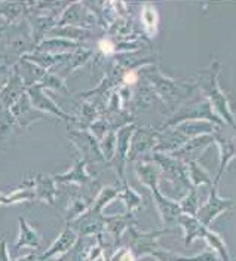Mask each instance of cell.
Wrapping results in <instances>:
<instances>
[{"label": "cell", "mask_w": 236, "mask_h": 261, "mask_svg": "<svg viewBox=\"0 0 236 261\" xmlns=\"http://www.w3.org/2000/svg\"><path fill=\"white\" fill-rule=\"evenodd\" d=\"M11 113L15 119V123H17V128L22 130H27L34 122L37 120H42V119H46L49 116L40 113L39 110H36L30 99L27 97V94H24L22 97L18 99L17 102L11 107Z\"/></svg>", "instance_id": "6"}, {"label": "cell", "mask_w": 236, "mask_h": 261, "mask_svg": "<svg viewBox=\"0 0 236 261\" xmlns=\"http://www.w3.org/2000/svg\"><path fill=\"white\" fill-rule=\"evenodd\" d=\"M128 227V215H115L106 217V228L104 233H109L116 242L120 239L122 233Z\"/></svg>", "instance_id": "19"}, {"label": "cell", "mask_w": 236, "mask_h": 261, "mask_svg": "<svg viewBox=\"0 0 236 261\" xmlns=\"http://www.w3.org/2000/svg\"><path fill=\"white\" fill-rule=\"evenodd\" d=\"M34 43L27 18L17 24H5L0 34V63L6 65L17 64L19 58L32 54Z\"/></svg>", "instance_id": "1"}, {"label": "cell", "mask_w": 236, "mask_h": 261, "mask_svg": "<svg viewBox=\"0 0 236 261\" xmlns=\"http://www.w3.org/2000/svg\"><path fill=\"white\" fill-rule=\"evenodd\" d=\"M88 132H89L97 141H101L102 138L110 132V125H109V122H107V117L100 116L94 123H91V126L88 128Z\"/></svg>", "instance_id": "22"}, {"label": "cell", "mask_w": 236, "mask_h": 261, "mask_svg": "<svg viewBox=\"0 0 236 261\" xmlns=\"http://www.w3.org/2000/svg\"><path fill=\"white\" fill-rule=\"evenodd\" d=\"M25 94L30 99L32 106H33L36 110H39L40 113L46 114L49 117H55V119H60V120H64V122H70L74 125L76 122V116L73 114H68L67 112H64L54 99H52L46 91L40 86V85H34L25 89Z\"/></svg>", "instance_id": "3"}, {"label": "cell", "mask_w": 236, "mask_h": 261, "mask_svg": "<svg viewBox=\"0 0 236 261\" xmlns=\"http://www.w3.org/2000/svg\"><path fill=\"white\" fill-rule=\"evenodd\" d=\"M64 79H61L58 74H55L54 71H46L43 79L40 81V86L43 89H52V91H61V92H67Z\"/></svg>", "instance_id": "21"}, {"label": "cell", "mask_w": 236, "mask_h": 261, "mask_svg": "<svg viewBox=\"0 0 236 261\" xmlns=\"http://www.w3.org/2000/svg\"><path fill=\"white\" fill-rule=\"evenodd\" d=\"M12 261H39V251H34V252L29 254V255H24L21 258H15V260Z\"/></svg>", "instance_id": "27"}, {"label": "cell", "mask_w": 236, "mask_h": 261, "mask_svg": "<svg viewBox=\"0 0 236 261\" xmlns=\"http://www.w3.org/2000/svg\"><path fill=\"white\" fill-rule=\"evenodd\" d=\"M14 128H17V123L11 110L0 106V143H5L8 140Z\"/></svg>", "instance_id": "20"}, {"label": "cell", "mask_w": 236, "mask_h": 261, "mask_svg": "<svg viewBox=\"0 0 236 261\" xmlns=\"http://www.w3.org/2000/svg\"><path fill=\"white\" fill-rule=\"evenodd\" d=\"M3 27H5V24H3V25H0V34H2V30H3Z\"/></svg>", "instance_id": "28"}, {"label": "cell", "mask_w": 236, "mask_h": 261, "mask_svg": "<svg viewBox=\"0 0 236 261\" xmlns=\"http://www.w3.org/2000/svg\"><path fill=\"white\" fill-rule=\"evenodd\" d=\"M25 94V86L22 81L19 79L17 71L12 68V74L11 79L8 82V85L2 89L0 92V106H3L5 109H9L17 102L19 98Z\"/></svg>", "instance_id": "14"}, {"label": "cell", "mask_w": 236, "mask_h": 261, "mask_svg": "<svg viewBox=\"0 0 236 261\" xmlns=\"http://www.w3.org/2000/svg\"><path fill=\"white\" fill-rule=\"evenodd\" d=\"M119 195V189L116 187H101V190L98 192V195L95 196L92 206L89 208V211L97 212V214H104V210L107 208V205L116 199Z\"/></svg>", "instance_id": "18"}, {"label": "cell", "mask_w": 236, "mask_h": 261, "mask_svg": "<svg viewBox=\"0 0 236 261\" xmlns=\"http://www.w3.org/2000/svg\"><path fill=\"white\" fill-rule=\"evenodd\" d=\"M0 16L5 18L6 24H17L27 16V3L0 2Z\"/></svg>", "instance_id": "16"}, {"label": "cell", "mask_w": 236, "mask_h": 261, "mask_svg": "<svg viewBox=\"0 0 236 261\" xmlns=\"http://www.w3.org/2000/svg\"><path fill=\"white\" fill-rule=\"evenodd\" d=\"M12 68L17 71V74L19 76V79L22 81L25 89L30 88V86H34V85H39L40 81L43 79L45 76V70L40 68L39 65L33 64L32 61L25 60L24 57L19 58L17 61V64L12 65Z\"/></svg>", "instance_id": "13"}, {"label": "cell", "mask_w": 236, "mask_h": 261, "mask_svg": "<svg viewBox=\"0 0 236 261\" xmlns=\"http://www.w3.org/2000/svg\"><path fill=\"white\" fill-rule=\"evenodd\" d=\"M68 140L73 143V146L77 148L79 158L84 159L86 163V169L92 178H95L102 169L107 166L100 148V143L88 132L81 129H70Z\"/></svg>", "instance_id": "2"}, {"label": "cell", "mask_w": 236, "mask_h": 261, "mask_svg": "<svg viewBox=\"0 0 236 261\" xmlns=\"http://www.w3.org/2000/svg\"><path fill=\"white\" fill-rule=\"evenodd\" d=\"M57 25H73L91 30V25H97L94 14L85 6V3H68L67 8L61 12Z\"/></svg>", "instance_id": "4"}, {"label": "cell", "mask_w": 236, "mask_h": 261, "mask_svg": "<svg viewBox=\"0 0 236 261\" xmlns=\"http://www.w3.org/2000/svg\"><path fill=\"white\" fill-rule=\"evenodd\" d=\"M106 217L104 214L88 211L74 221L67 223L68 227H71L79 238H97L104 233L106 228Z\"/></svg>", "instance_id": "5"}, {"label": "cell", "mask_w": 236, "mask_h": 261, "mask_svg": "<svg viewBox=\"0 0 236 261\" xmlns=\"http://www.w3.org/2000/svg\"><path fill=\"white\" fill-rule=\"evenodd\" d=\"M77 241H79V236L76 234V231L71 227L66 226V228L55 239V242L45 252L39 254V261H49L52 258H57L60 255L67 254L68 251H71L74 248Z\"/></svg>", "instance_id": "7"}, {"label": "cell", "mask_w": 236, "mask_h": 261, "mask_svg": "<svg viewBox=\"0 0 236 261\" xmlns=\"http://www.w3.org/2000/svg\"><path fill=\"white\" fill-rule=\"evenodd\" d=\"M33 190L36 200L43 202L46 205H54L55 203V197L58 193V184L55 182V179L52 175H46V174H36L33 178Z\"/></svg>", "instance_id": "8"}, {"label": "cell", "mask_w": 236, "mask_h": 261, "mask_svg": "<svg viewBox=\"0 0 236 261\" xmlns=\"http://www.w3.org/2000/svg\"><path fill=\"white\" fill-rule=\"evenodd\" d=\"M0 261H12L9 251H8V244L5 238H0Z\"/></svg>", "instance_id": "26"}, {"label": "cell", "mask_w": 236, "mask_h": 261, "mask_svg": "<svg viewBox=\"0 0 236 261\" xmlns=\"http://www.w3.org/2000/svg\"><path fill=\"white\" fill-rule=\"evenodd\" d=\"M92 55H94V54H92L91 49H86L85 46H81L79 49L73 50V52L68 55V58L64 63L57 65V70H55L54 73L58 74L61 79L66 81V77H68L71 73H74L77 68L84 67V65L92 58Z\"/></svg>", "instance_id": "10"}, {"label": "cell", "mask_w": 236, "mask_h": 261, "mask_svg": "<svg viewBox=\"0 0 236 261\" xmlns=\"http://www.w3.org/2000/svg\"><path fill=\"white\" fill-rule=\"evenodd\" d=\"M98 143H100V148H101V153L104 159H106V162L112 161L115 158V147H116V138H115L113 132L110 130Z\"/></svg>", "instance_id": "23"}, {"label": "cell", "mask_w": 236, "mask_h": 261, "mask_svg": "<svg viewBox=\"0 0 236 261\" xmlns=\"http://www.w3.org/2000/svg\"><path fill=\"white\" fill-rule=\"evenodd\" d=\"M57 184H74V186H79L82 187L85 184L91 182L92 177L89 175L88 169H86V163L84 159L81 158H76L74 162L71 165V168L68 169L67 172H63V174H58V175H52Z\"/></svg>", "instance_id": "9"}, {"label": "cell", "mask_w": 236, "mask_h": 261, "mask_svg": "<svg viewBox=\"0 0 236 261\" xmlns=\"http://www.w3.org/2000/svg\"><path fill=\"white\" fill-rule=\"evenodd\" d=\"M129 135H131V129L129 128H122L118 132V137H116V171L119 174V178L123 177V161H125V156H126V148H128V141H129Z\"/></svg>", "instance_id": "17"}, {"label": "cell", "mask_w": 236, "mask_h": 261, "mask_svg": "<svg viewBox=\"0 0 236 261\" xmlns=\"http://www.w3.org/2000/svg\"><path fill=\"white\" fill-rule=\"evenodd\" d=\"M18 239L14 244V249H22V248H30L34 251H39L42 246V238L40 234L36 231L29 221L24 217L18 218Z\"/></svg>", "instance_id": "11"}, {"label": "cell", "mask_w": 236, "mask_h": 261, "mask_svg": "<svg viewBox=\"0 0 236 261\" xmlns=\"http://www.w3.org/2000/svg\"><path fill=\"white\" fill-rule=\"evenodd\" d=\"M11 74H12V67L0 63V92L8 85V82L11 79Z\"/></svg>", "instance_id": "25"}, {"label": "cell", "mask_w": 236, "mask_h": 261, "mask_svg": "<svg viewBox=\"0 0 236 261\" xmlns=\"http://www.w3.org/2000/svg\"><path fill=\"white\" fill-rule=\"evenodd\" d=\"M134 254L131 252L129 248H119L115 251V254L109 258V261H134Z\"/></svg>", "instance_id": "24"}, {"label": "cell", "mask_w": 236, "mask_h": 261, "mask_svg": "<svg viewBox=\"0 0 236 261\" xmlns=\"http://www.w3.org/2000/svg\"><path fill=\"white\" fill-rule=\"evenodd\" d=\"M84 46V43L71 42L60 37H46L39 45H36L33 52H42V54H52V55H66L71 54L73 50Z\"/></svg>", "instance_id": "12"}, {"label": "cell", "mask_w": 236, "mask_h": 261, "mask_svg": "<svg viewBox=\"0 0 236 261\" xmlns=\"http://www.w3.org/2000/svg\"><path fill=\"white\" fill-rule=\"evenodd\" d=\"M94 36H95L94 30H88V29H82V27H73V25H55L51 32L48 33L46 37H60V39H66V40H71V42L84 43V40L92 39Z\"/></svg>", "instance_id": "15"}]
</instances>
